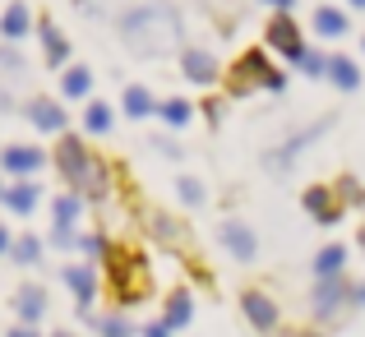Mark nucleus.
I'll list each match as a JSON object with an SVG mask.
<instances>
[{
    "instance_id": "nucleus-1",
    "label": "nucleus",
    "mask_w": 365,
    "mask_h": 337,
    "mask_svg": "<svg viewBox=\"0 0 365 337\" xmlns=\"http://www.w3.org/2000/svg\"><path fill=\"white\" fill-rule=\"evenodd\" d=\"M116 33L134 56H143V61H162V56L180 51V42H185L180 14H176V5H167V0H148V5L125 9Z\"/></svg>"
},
{
    "instance_id": "nucleus-2",
    "label": "nucleus",
    "mask_w": 365,
    "mask_h": 337,
    "mask_svg": "<svg viewBox=\"0 0 365 337\" xmlns=\"http://www.w3.org/2000/svg\"><path fill=\"white\" fill-rule=\"evenodd\" d=\"M107 282H111V296L116 305H139L148 301L153 291V273H148V259L130 245H111L107 249Z\"/></svg>"
},
{
    "instance_id": "nucleus-3",
    "label": "nucleus",
    "mask_w": 365,
    "mask_h": 337,
    "mask_svg": "<svg viewBox=\"0 0 365 337\" xmlns=\"http://www.w3.org/2000/svg\"><path fill=\"white\" fill-rule=\"evenodd\" d=\"M268 74H273V65H268L264 46H255V51H245L236 65H227V93H232V98H250V93H259L268 83Z\"/></svg>"
},
{
    "instance_id": "nucleus-4",
    "label": "nucleus",
    "mask_w": 365,
    "mask_h": 337,
    "mask_svg": "<svg viewBox=\"0 0 365 337\" xmlns=\"http://www.w3.org/2000/svg\"><path fill=\"white\" fill-rule=\"evenodd\" d=\"M264 42L273 46L277 56H287V61H301L305 51V37H301V24H296L292 14H273L264 24Z\"/></svg>"
},
{
    "instance_id": "nucleus-5",
    "label": "nucleus",
    "mask_w": 365,
    "mask_h": 337,
    "mask_svg": "<svg viewBox=\"0 0 365 337\" xmlns=\"http://www.w3.org/2000/svg\"><path fill=\"white\" fill-rule=\"evenodd\" d=\"M301 204H305V213H310L319 227H338V222H342V213H347L333 185H310V190L301 195Z\"/></svg>"
},
{
    "instance_id": "nucleus-6",
    "label": "nucleus",
    "mask_w": 365,
    "mask_h": 337,
    "mask_svg": "<svg viewBox=\"0 0 365 337\" xmlns=\"http://www.w3.org/2000/svg\"><path fill=\"white\" fill-rule=\"evenodd\" d=\"M88 162H93V152L83 148V139H79V134H65V139L56 143V171H61V176L70 180V185H79V180H83Z\"/></svg>"
},
{
    "instance_id": "nucleus-7",
    "label": "nucleus",
    "mask_w": 365,
    "mask_h": 337,
    "mask_svg": "<svg viewBox=\"0 0 365 337\" xmlns=\"http://www.w3.org/2000/svg\"><path fill=\"white\" fill-rule=\"evenodd\" d=\"M347 305H351V282L347 277H324V282L314 286V314H319V319H338Z\"/></svg>"
},
{
    "instance_id": "nucleus-8",
    "label": "nucleus",
    "mask_w": 365,
    "mask_h": 337,
    "mask_svg": "<svg viewBox=\"0 0 365 337\" xmlns=\"http://www.w3.org/2000/svg\"><path fill=\"white\" fill-rule=\"evenodd\" d=\"M217 240H222V249L232 259H241V264H250V259L259 254V236L245 222H236V217H227V222L217 227Z\"/></svg>"
},
{
    "instance_id": "nucleus-9",
    "label": "nucleus",
    "mask_w": 365,
    "mask_h": 337,
    "mask_svg": "<svg viewBox=\"0 0 365 337\" xmlns=\"http://www.w3.org/2000/svg\"><path fill=\"white\" fill-rule=\"evenodd\" d=\"M241 310H245V319L255 323L259 333H273L277 323H282V314H277V301H273V296H264L259 286H250V291L241 296Z\"/></svg>"
},
{
    "instance_id": "nucleus-10",
    "label": "nucleus",
    "mask_w": 365,
    "mask_h": 337,
    "mask_svg": "<svg viewBox=\"0 0 365 337\" xmlns=\"http://www.w3.org/2000/svg\"><path fill=\"white\" fill-rule=\"evenodd\" d=\"M42 148H33V143H9V148H0V167L9 171V176H37L42 171Z\"/></svg>"
},
{
    "instance_id": "nucleus-11",
    "label": "nucleus",
    "mask_w": 365,
    "mask_h": 337,
    "mask_svg": "<svg viewBox=\"0 0 365 337\" xmlns=\"http://www.w3.org/2000/svg\"><path fill=\"white\" fill-rule=\"evenodd\" d=\"M37 37H42V65L46 70H65V65H70V42H65V33L51 19H42V24H37Z\"/></svg>"
},
{
    "instance_id": "nucleus-12",
    "label": "nucleus",
    "mask_w": 365,
    "mask_h": 337,
    "mask_svg": "<svg viewBox=\"0 0 365 337\" xmlns=\"http://www.w3.org/2000/svg\"><path fill=\"white\" fill-rule=\"evenodd\" d=\"M180 74H185L190 83H217V61H213V51H204V46H185L180 51Z\"/></svg>"
},
{
    "instance_id": "nucleus-13",
    "label": "nucleus",
    "mask_w": 365,
    "mask_h": 337,
    "mask_svg": "<svg viewBox=\"0 0 365 337\" xmlns=\"http://www.w3.org/2000/svg\"><path fill=\"white\" fill-rule=\"evenodd\" d=\"M61 277H65V286L74 291L79 310H88V305H93V296H98V268H93V264H70Z\"/></svg>"
},
{
    "instance_id": "nucleus-14",
    "label": "nucleus",
    "mask_w": 365,
    "mask_h": 337,
    "mask_svg": "<svg viewBox=\"0 0 365 337\" xmlns=\"http://www.w3.org/2000/svg\"><path fill=\"white\" fill-rule=\"evenodd\" d=\"M46 305H51V301H46L42 282H24V286H19V291H14V314H19V319H24V323H42Z\"/></svg>"
},
{
    "instance_id": "nucleus-15",
    "label": "nucleus",
    "mask_w": 365,
    "mask_h": 337,
    "mask_svg": "<svg viewBox=\"0 0 365 337\" xmlns=\"http://www.w3.org/2000/svg\"><path fill=\"white\" fill-rule=\"evenodd\" d=\"M28 120H33L42 134H65L70 115H65V107H61V102H46V98H37V102H28Z\"/></svg>"
},
{
    "instance_id": "nucleus-16",
    "label": "nucleus",
    "mask_w": 365,
    "mask_h": 337,
    "mask_svg": "<svg viewBox=\"0 0 365 337\" xmlns=\"http://www.w3.org/2000/svg\"><path fill=\"white\" fill-rule=\"evenodd\" d=\"M28 28H33V9H28L24 0H9L5 14H0V37H5V42H19Z\"/></svg>"
},
{
    "instance_id": "nucleus-17",
    "label": "nucleus",
    "mask_w": 365,
    "mask_h": 337,
    "mask_svg": "<svg viewBox=\"0 0 365 337\" xmlns=\"http://www.w3.org/2000/svg\"><path fill=\"white\" fill-rule=\"evenodd\" d=\"M37 199H42V190H37L33 180H19V185H5V195H0V204H5L9 213L28 217V213L37 208Z\"/></svg>"
},
{
    "instance_id": "nucleus-18",
    "label": "nucleus",
    "mask_w": 365,
    "mask_h": 337,
    "mask_svg": "<svg viewBox=\"0 0 365 337\" xmlns=\"http://www.w3.org/2000/svg\"><path fill=\"white\" fill-rule=\"evenodd\" d=\"M148 227H153V236H158L167 249H185V245H190V231L180 227L171 213H153V217H148Z\"/></svg>"
},
{
    "instance_id": "nucleus-19",
    "label": "nucleus",
    "mask_w": 365,
    "mask_h": 337,
    "mask_svg": "<svg viewBox=\"0 0 365 337\" xmlns=\"http://www.w3.org/2000/svg\"><path fill=\"white\" fill-rule=\"evenodd\" d=\"M190 319H195V296L180 286V291H171V301H167V314H162V323H167L171 333L176 328H190Z\"/></svg>"
},
{
    "instance_id": "nucleus-20",
    "label": "nucleus",
    "mask_w": 365,
    "mask_h": 337,
    "mask_svg": "<svg viewBox=\"0 0 365 337\" xmlns=\"http://www.w3.org/2000/svg\"><path fill=\"white\" fill-rule=\"evenodd\" d=\"M347 28H351L347 9H338V5H319V9H314V33H319V37H342Z\"/></svg>"
},
{
    "instance_id": "nucleus-21",
    "label": "nucleus",
    "mask_w": 365,
    "mask_h": 337,
    "mask_svg": "<svg viewBox=\"0 0 365 337\" xmlns=\"http://www.w3.org/2000/svg\"><path fill=\"white\" fill-rule=\"evenodd\" d=\"M329 79L338 83L342 93H356V88H361V70H356V61H351V56H329Z\"/></svg>"
},
{
    "instance_id": "nucleus-22",
    "label": "nucleus",
    "mask_w": 365,
    "mask_h": 337,
    "mask_svg": "<svg viewBox=\"0 0 365 337\" xmlns=\"http://www.w3.org/2000/svg\"><path fill=\"white\" fill-rule=\"evenodd\" d=\"M61 93H65V98H88V93H93V70H88V65H65Z\"/></svg>"
},
{
    "instance_id": "nucleus-23",
    "label": "nucleus",
    "mask_w": 365,
    "mask_h": 337,
    "mask_svg": "<svg viewBox=\"0 0 365 337\" xmlns=\"http://www.w3.org/2000/svg\"><path fill=\"white\" fill-rule=\"evenodd\" d=\"M342 268H347V249L342 245H324L319 254H314V277H342Z\"/></svg>"
},
{
    "instance_id": "nucleus-24",
    "label": "nucleus",
    "mask_w": 365,
    "mask_h": 337,
    "mask_svg": "<svg viewBox=\"0 0 365 337\" xmlns=\"http://www.w3.org/2000/svg\"><path fill=\"white\" fill-rule=\"evenodd\" d=\"M120 102H125V115H134V120H143V115H153V111H158V102H153V93L143 88V83H130Z\"/></svg>"
},
{
    "instance_id": "nucleus-25",
    "label": "nucleus",
    "mask_w": 365,
    "mask_h": 337,
    "mask_svg": "<svg viewBox=\"0 0 365 337\" xmlns=\"http://www.w3.org/2000/svg\"><path fill=\"white\" fill-rule=\"evenodd\" d=\"M51 213H56V227H61V231H74V222H79V213H83V195H74V190L61 195L51 204Z\"/></svg>"
},
{
    "instance_id": "nucleus-26",
    "label": "nucleus",
    "mask_w": 365,
    "mask_h": 337,
    "mask_svg": "<svg viewBox=\"0 0 365 337\" xmlns=\"http://www.w3.org/2000/svg\"><path fill=\"white\" fill-rule=\"evenodd\" d=\"M158 115L171 125V130H180V125H190V115H195V102H185V98H167V102H158Z\"/></svg>"
},
{
    "instance_id": "nucleus-27",
    "label": "nucleus",
    "mask_w": 365,
    "mask_h": 337,
    "mask_svg": "<svg viewBox=\"0 0 365 337\" xmlns=\"http://www.w3.org/2000/svg\"><path fill=\"white\" fill-rule=\"evenodd\" d=\"M111 120H116V115H111L107 102H88V111H83V130L88 134H107Z\"/></svg>"
},
{
    "instance_id": "nucleus-28",
    "label": "nucleus",
    "mask_w": 365,
    "mask_h": 337,
    "mask_svg": "<svg viewBox=\"0 0 365 337\" xmlns=\"http://www.w3.org/2000/svg\"><path fill=\"white\" fill-rule=\"evenodd\" d=\"M9 259H14V264H24V268H33L37 259H42V240H37V236H19L14 249H9Z\"/></svg>"
},
{
    "instance_id": "nucleus-29",
    "label": "nucleus",
    "mask_w": 365,
    "mask_h": 337,
    "mask_svg": "<svg viewBox=\"0 0 365 337\" xmlns=\"http://www.w3.org/2000/svg\"><path fill=\"white\" fill-rule=\"evenodd\" d=\"M74 249H83L88 259H107V249H111V245H107V236H102V231H83Z\"/></svg>"
},
{
    "instance_id": "nucleus-30",
    "label": "nucleus",
    "mask_w": 365,
    "mask_h": 337,
    "mask_svg": "<svg viewBox=\"0 0 365 337\" xmlns=\"http://www.w3.org/2000/svg\"><path fill=\"white\" fill-rule=\"evenodd\" d=\"M98 333L102 337H134V323L125 314H107V319H98Z\"/></svg>"
},
{
    "instance_id": "nucleus-31",
    "label": "nucleus",
    "mask_w": 365,
    "mask_h": 337,
    "mask_svg": "<svg viewBox=\"0 0 365 337\" xmlns=\"http://www.w3.org/2000/svg\"><path fill=\"white\" fill-rule=\"evenodd\" d=\"M176 195H180V204H190V208L204 204V185H199L195 176H180V180H176Z\"/></svg>"
},
{
    "instance_id": "nucleus-32",
    "label": "nucleus",
    "mask_w": 365,
    "mask_h": 337,
    "mask_svg": "<svg viewBox=\"0 0 365 337\" xmlns=\"http://www.w3.org/2000/svg\"><path fill=\"white\" fill-rule=\"evenodd\" d=\"M296 65H301V70L310 74V79H319V74H329V56L310 51V46H305V51H301V61H296Z\"/></svg>"
},
{
    "instance_id": "nucleus-33",
    "label": "nucleus",
    "mask_w": 365,
    "mask_h": 337,
    "mask_svg": "<svg viewBox=\"0 0 365 337\" xmlns=\"http://www.w3.org/2000/svg\"><path fill=\"white\" fill-rule=\"evenodd\" d=\"M333 190H338L342 208H347V204H365V190H361V185H356L351 176H338V185H333Z\"/></svg>"
},
{
    "instance_id": "nucleus-34",
    "label": "nucleus",
    "mask_w": 365,
    "mask_h": 337,
    "mask_svg": "<svg viewBox=\"0 0 365 337\" xmlns=\"http://www.w3.org/2000/svg\"><path fill=\"white\" fill-rule=\"evenodd\" d=\"M0 70L5 74H24V56H19L14 46H0Z\"/></svg>"
},
{
    "instance_id": "nucleus-35",
    "label": "nucleus",
    "mask_w": 365,
    "mask_h": 337,
    "mask_svg": "<svg viewBox=\"0 0 365 337\" xmlns=\"http://www.w3.org/2000/svg\"><path fill=\"white\" fill-rule=\"evenodd\" d=\"M204 115H208V125H222V98H208L204 102Z\"/></svg>"
},
{
    "instance_id": "nucleus-36",
    "label": "nucleus",
    "mask_w": 365,
    "mask_h": 337,
    "mask_svg": "<svg viewBox=\"0 0 365 337\" xmlns=\"http://www.w3.org/2000/svg\"><path fill=\"white\" fill-rule=\"evenodd\" d=\"M351 305L365 310V282H351Z\"/></svg>"
},
{
    "instance_id": "nucleus-37",
    "label": "nucleus",
    "mask_w": 365,
    "mask_h": 337,
    "mask_svg": "<svg viewBox=\"0 0 365 337\" xmlns=\"http://www.w3.org/2000/svg\"><path fill=\"white\" fill-rule=\"evenodd\" d=\"M264 88H268V93H282V88H287V79L273 70V74H268V83H264Z\"/></svg>"
},
{
    "instance_id": "nucleus-38",
    "label": "nucleus",
    "mask_w": 365,
    "mask_h": 337,
    "mask_svg": "<svg viewBox=\"0 0 365 337\" xmlns=\"http://www.w3.org/2000/svg\"><path fill=\"white\" fill-rule=\"evenodd\" d=\"M143 337H171V328H167V323H148V328H143Z\"/></svg>"
},
{
    "instance_id": "nucleus-39",
    "label": "nucleus",
    "mask_w": 365,
    "mask_h": 337,
    "mask_svg": "<svg viewBox=\"0 0 365 337\" xmlns=\"http://www.w3.org/2000/svg\"><path fill=\"white\" fill-rule=\"evenodd\" d=\"M9 249H14V236H9L5 222H0V254H9Z\"/></svg>"
},
{
    "instance_id": "nucleus-40",
    "label": "nucleus",
    "mask_w": 365,
    "mask_h": 337,
    "mask_svg": "<svg viewBox=\"0 0 365 337\" xmlns=\"http://www.w3.org/2000/svg\"><path fill=\"white\" fill-rule=\"evenodd\" d=\"M264 5H273L277 14H292V5H296V0H264Z\"/></svg>"
},
{
    "instance_id": "nucleus-41",
    "label": "nucleus",
    "mask_w": 365,
    "mask_h": 337,
    "mask_svg": "<svg viewBox=\"0 0 365 337\" xmlns=\"http://www.w3.org/2000/svg\"><path fill=\"white\" fill-rule=\"evenodd\" d=\"M9 337H37L33 323H19V328H9Z\"/></svg>"
},
{
    "instance_id": "nucleus-42",
    "label": "nucleus",
    "mask_w": 365,
    "mask_h": 337,
    "mask_svg": "<svg viewBox=\"0 0 365 337\" xmlns=\"http://www.w3.org/2000/svg\"><path fill=\"white\" fill-rule=\"evenodd\" d=\"M347 5H351V9H365V0H347Z\"/></svg>"
},
{
    "instance_id": "nucleus-43",
    "label": "nucleus",
    "mask_w": 365,
    "mask_h": 337,
    "mask_svg": "<svg viewBox=\"0 0 365 337\" xmlns=\"http://www.w3.org/2000/svg\"><path fill=\"white\" fill-rule=\"evenodd\" d=\"M361 249H365V227H361Z\"/></svg>"
},
{
    "instance_id": "nucleus-44",
    "label": "nucleus",
    "mask_w": 365,
    "mask_h": 337,
    "mask_svg": "<svg viewBox=\"0 0 365 337\" xmlns=\"http://www.w3.org/2000/svg\"><path fill=\"white\" fill-rule=\"evenodd\" d=\"M56 337H74V333H56Z\"/></svg>"
},
{
    "instance_id": "nucleus-45",
    "label": "nucleus",
    "mask_w": 365,
    "mask_h": 337,
    "mask_svg": "<svg viewBox=\"0 0 365 337\" xmlns=\"http://www.w3.org/2000/svg\"><path fill=\"white\" fill-rule=\"evenodd\" d=\"M301 337H319V333H301Z\"/></svg>"
}]
</instances>
